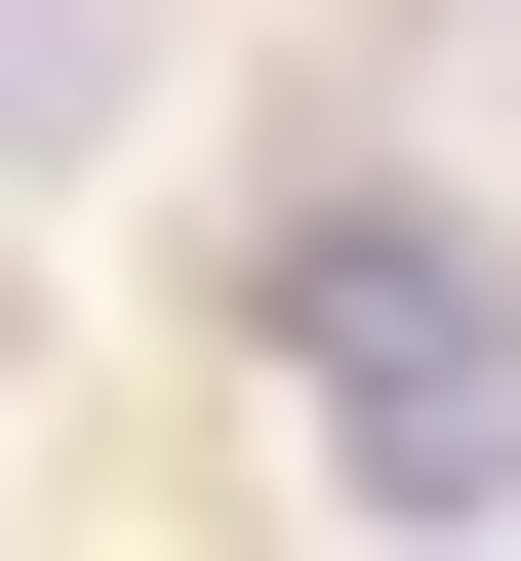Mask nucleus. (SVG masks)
Instances as JSON below:
<instances>
[{"instance_id":"obj_1","label":"nucleus","mask_w":521,"mask_h":561,"mask_svg":"<svg viewBox=\"0 0 521 561\" xmlns=\"http://www.w3.org/2000/svg\"><path fill=\"white\" fill-rule=\"evenodd\" d=\"M281 401H321V481L482 522V481H521V241H441V201H281Z\"/></svg>"},{"instance_id":"obj_2","label":"nucleus","mask_w":521,"mask_h":561,"mask_svg":"<svg viewBox=\"0 0 521 561\" xmlns=\"http://www.w3.org/2000/svg\"><path fill=\"white\" fill-rule=\"evenodd\" d=\"M121 121V0H0V161H81Z\"/></svg>"}]
</instances>
